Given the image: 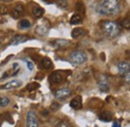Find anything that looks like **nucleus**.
Wrapping results in <instances>:
<instances>
[{"mask_svg": "<svg viewBox=\"0 0 130 127\" xmlns=\"http://www.w3.org/2000/svg\"><path fill=\"white\" fill-rule=\"evenodd\" d=\"M99 14L106 16H113L119 13L120 4L118 0H102L97 6Z\"/></svg>", "mask_w": 130, "mask_h": 127, "instance_id": "1", "label": "nucleus"}, {"mask_svg": "<svg viewBox=\"0 0 130 127\" xmlns=\"http://www.w3.org/2000/svg\"><path fill=\"white\" fill-rule=\"evenodd\" d=\"M101 30L105 34L106 37L108 38H115L120 34V26L115 22L110 20H104L100 24Z\"/></svg>", "mask_w": 130, "mask_h": 127, "instance_id": "2", "label": "nucleus"}, {"mask_svg": "<svg viewBox=\"0 0 130 127\" xmlns=\"http://www.w3.org/2000/svg\"><path fill=\"white\" fill-rule=\"evenodd\" d=\"M69 62L73 65H81L87 61V55L85 52L80 50H75L69 54Z\"/></svg>", "mask_w": 130, "mask_h": 127, "instance_id": "3", "label": "nucleus"}, {"mask_svg": "<svg viewBox=\"0 0 130 127\" xmlns=\"http://www.w3.org/2000/svg\"><path fill=\"white\" fill-rule=\"evenodd\" d=\"M25 127H39V122L37 115L35 112L29 111L26 114V122H25Z\"/></svg>", "mask_w": 130, "mask_h": 127, "instance_id": "4", "label": "nucleus"}, {"mask_svg": "<svg viewBox=\"0 0 130 127\" xmlns=\"http://www.w3.org/2000/svg\"><path fill=\"white\" fill-rule=\"evenodd\" d=\"M97 83L99 86V89L101 91H108L110 86H109V82H108V78L106 75L104 74H99L97 76Z\"/></svg>", "mask_w": 130, "mask_h": 127, "instance_id": "5", "label": "nucleus"}, {"mask_svg": "<svg viewBox=\"0 0 130 127\" xmlns=\"http://www.w3.org/2000/svg\"><path fill=\"white\" fill-rule=\"evenodd\" d=\"M71 92H72V90H71L70 88H67V87H65V88H61V89H58L57 91H55V93H54V97H55L57 100L62 101V100L66 99L68 96L70 95V94H71Z\"/></svg>", "mask_w": 130, "mask_h": 127, "instance_id": "6", "label": "nucleus"}, {"mask_svg": "<svg viewBox=\"0 0 130 127\" xmlns=\"http://www.w3.org/2000/svg\"><path fill=\"white\" fill-rule=\"evenodd\" d=\"M29 39V37L27 35H24V34H19L14 36L11 41L9 42V45H18V44H21V43H24L26 42L27 40Z\"/></svg>", "mask_w": 130, "mask_h": 127, "instance_id": "7", "label": "nucleus"}, {"mask_svg": "<svg viewBox=\"0 0 130 127\" xmlns=\"http://www.w3.org/2000/svg\"><path fill=\"white\" fill-rule=\"evenodd\" d=\"M117 69H118V73L121 76H124L126 73H128L130 70V64L126 61H121L117 64Z\"/></svg>", "mask_w": 130, "mask_h": 127, "instance_id": "8", "label": "nucleus"}, {"mask_svg": "<svg viewBox=\"0 0 130 127\" xmlns=\"http://www.w3.org/2000/svg\"><path fill=\"white\" fill-rule=\"evenodd\" d=\"M63 79L64 77L61 72H53L49 75V81L52 84H59L63 81Z\"/></svg>", "mask_w": 130, "mask_h": 127, "instance_id": "9", "label": "nucleus"}, {"mask_svg": "<svg viewBox=\"0 0 130 127\" xmlns=\"http://www.w3.org/2000/svg\"><path fill=\"white\" fill-rule=\"evenodd\" d=\"M22 85V82L19 81V80H12L8 83H5L3 85L0 86V89H5V90H8V89H15L18 88Z\"/></svg>", "mask_w": 130, "mask_h": 127, "instance_id": "10", "label": "nucleus"}, {"mask_svg": "<svg viewBox=\"0 0 130 127\" xmlns=\"http://www.w3.org/2000/svg\"><path fill=\"white\" fill-rule=\"evenodd\" d=\"M23 12H24V7H23V5L17 4V5H15V6L13 7V9H12V11H11V17L14 18V19H18L20 16L23 14Z\"/></svg>", "mask_w": 130, "mask_h": 127, "instance_id": "11", "label": "nucleus"}, {"mask_svg": "<svg viewBox=\"0 0 130 127\" xmlns=\"http://www.w3.org/2000/svg\"><path fill=\"white\" fill-rule=\"evenodd\" d=\"M70 43L71 42L69 40H66V39H56V40L51 42V45L54 48H63L70 45Z\"/></svg>", "mask_w": 130, "mask_h": 127, "instance_id": "12", "label": "nucleus"}, {"mask_svg": "<svg viewBox=\"0 0 130 127\" xmlns=\"http://www.w3.org/2000/svg\"><path fill=\"white\" fill-rule=\"evenodd\" d=\"M48 30H49V25L48 24H46L45 22H43L42 24L38 25V26L35 28L36 34H38L39 36H44V35H46L47 32H48Z\"/></svg>", "mask_w": 130, "mask_h": 127, "instance_id": "13", "label": "nucleus"}, {"mask_svg": "<svg viewBox=\"0 0 130 127\" xmlns=\"http://www.w3.org/2000/svg\"><path fill=\"white\" fill-rule=\"evenodd\" d=\"M70 106H71L73 109H75V110L81 109L82 108L81 96H76V97H74V98L70 101Z\"/></svg>", "mask_w": 130, "mask_h": 127, "instance_id": "14", "label": "nucleus"}, {"mask_svg": "<svg viewBox=\"0 0 130 127\" xmlns=\"http://www.w3.org/2000/svg\"><path fill=\"white\" fill-rule=\"evenodd\" d=\"M98 117H99V120H101V121H103V122H110V121L112 120L113 115H112V113L110 111L104 110V111H102L99 114Z\"/></svg>", "mask_w": 130, "mask_h": 127, "instance_id": "15", "label": "nucleus"}, {"mask_svg": "<svg viewBox=\"0 0 130 127\" xmlns=\"http://www.w3.org/2000/svg\"><path fill=\"white\" fill-rule=\"evenodd\" d=\"M85 34H86V30H85L84 28H82V27H77V28H74V29L72 30L71 36H72V38L77 39V38H79V37H82V36L85 35Z\"/></svg>", "mask_w": 130, "mask_h": 127, "instance_id": "16", "label": "nucleus"}, {"mask_svg": "<svg viewBox=\"0 0 130 127\" xmlns=\"http://www.w3.org/2000/svg\"><path fill=\"white\" fill-rule=\"evenodd\" d=\"M52 65H53L52 61L48 57H44V58H42L40 60V67L42 69H50L52 67Z\"/></svg>", "mask_w": 130, "mask_h": 127, "instance_id": "17", "label": "nucleus"}, {"mask_svg": "<svg viewBox=\"0 0 130 127\" xmlns=\"http://www.w3.org/2000/svg\"><path fill=\"white\" fill-rule=\"evenodd\" d=\"M32 14L36 18H40V17H42L44 15V9L42 7H40V6H35V7H33L32 9Z\"/></svg>", "mask_w": 130, "mask_h": 127, "instance_id": "18", "label": "nucleus"}, {"mask_svg": "<svg viewBox=\"0 0 130 127\" xmlns=\"http://www.w3.org/2000/svg\"><path fill=\"white\" fill-rule=\"evenodd\" d=\"M81 22H82V16L80 15V14L75 13V14H73V15L71 16V18H70V23H71L72 25L80 24Z\"/></svg>", "mask_w": 130, "mask_h": 127, "instance_id": "19", "label": "nucleus"}, {"mask_svg": "<svg viewBox=\"0 0 130 127\" xmlns=\"http://www.w3.org/2000/svg\"><path fill=\"white\" fill-rule=\"evenodd\" d=\"M9 103H10V99L8 97H6V96L0 97V107H2V108L7 107L9 105Z\"/></svg>", "mask_w": 130, "mask_h": 127, "instance_id": "20", "label": "nucleus"}, {"mask_svg": "<svg viewBox=\"0 0 130 127\" xmlns=\"http://www.w3.org/2000/svg\"><path fill=\"white\" fill-rule=\"evenodd\" d=\"M39 87H40V84L39 83H37V82H31V83H29L26 86V89L28 91H34V90H37Z\"/></svg>", "mask_w": 130, "mask_h": 127, "instance_id": "21", "label": "nucleus"}, {"mask_svg": "<svg viewBox=\"0 0 130 127\" xmlns=\"http://www.w3.org/2000/svg\"><path fill=\"white\" fill-rule=\"evenodd\" d=\"M76 10H77V14H79V12L81 13V14H84L85 13V7H84V5H83V3L82 2H77L76 3ZM80 14V15H81Z\"/></svg>", "mask_w": 130, "mask_h": 127, "instance_id": "22", "label": "nucleus"}, {"mask_svg": "<svg viewBox=\"0 0 130 127\" xmlns=\"http://www.w3.org/2000/svg\"><path fill=\"white\" fill-rule=\"evenodd\" d=\"M120 25H121L123 28H125V29H130V20H129V18L127 17V18H125V19L121 20Z\"/></svg>", "mask_w": 130, "mask_h": 127, "instance_id": "23", "label": "nucleus"}, {"mask_svg": "<svg viewBox=\"0 0 130 127\" xmlns=\"http://www.w3.org/2000/svg\"><path fill=\"white\" fill-rule=\"evenodd\" d=\"M56 5L59 8L65 9L68 6V2H67V0H56Z\"/></svg>", "mask_w": 130, "mask_h": 127, "instance_id": "24", "label": "nucleus"}, {"mask_svg": "<svg viewBox=\"0 0 130 127\" xmlns=\"http://www.w3.org/2000/svg\"><path fill=\"white\" fill-rule=\"evenodd\" d=\"M30 26H31V23H30L29 20H27V19H22V20L20 21V27H21V28H29Z\"/></svg>", "mask_w": 130, "mask_h": 127, "instance_id": "25", "label": "nucleus"}, {"mask_svg": "<svg viewBox=\"0 0 130 127\" xmlns=\"http://www.w3.org/2000/svg\"><path fill=\"white\" fill-rule=\"evenodd\" d=\"M56 127H72V125H71V123H70L69 121L63 120V121H60V122L57 124Z\"/></svg>", "mask_w": 130, "mask_h": 127, "instance_id": "26", "label": "nucleus"}, {"mask_svg": "<svg viewBox=\"0 0 130 127\" xmlns=\"http://www.w3.org/2000/svg\"><path fill=\"white\" fill-rule=\"evenodd\" d=\"M8 12V7L4 4H0V15H5Z\"/></svg>", "mask_w": 130, "mask_h": 127, "instance_id": "27", "label": "nucleus"}, {"mask_svg": "<svg viewBox=\"0 0 130 127\" xmlns=\"http://www.w3.org/2000/svg\"><path fill=\"white\" fill-rule=\"evenodd\" d=\"M59 107H60V104L57 103V102H53V103L50 105V109H51L53 112L57 111V110L59 109Z\"/></svg>", "mask_w": 130, "mask_h": 127, "instance_id": "28", "label": "nucleus"}, {"mask_svg": "<svg viewBox=\"0 0 130 127\" xmlns=\"http://www.w3.org/2000/svg\"><path fill=\"white\" fill-rule=\"evenodd\" d=\"M112 127H121V125H120V122H118V121H114Z\"/></svg>", "mask_w": 130, "mask_h": 127, "instance_id": "29", "label": "nucleus"}, {"mask_svg": "<svg viewBox=\"0 0 130 127\" xmlns=\"http://www.w3.org/2000/svg\"><path fill=\"white\" fill-rule=\"evenodd\" d=\"M27 66H28V68H29L30 70H33V65L31 62H27Z\"/></svg>", "mask_w": 130, "mask_h": 127, "instance_id": "30", "label": "nucleus"}, {"mask_svg": "<svg viewBox=\"0 0 130 127\" xmlns=\"http://www.w3.org/2000/svg\"><path fill=\"white\" fill-rule=\"evenodd\" d=\"M42 114H43V115H48V112H47V110H43Z\"/></svg>", "mask_w": 130, "mask_h": 127, "instance_id": "31", "label": "nucleus"}, {"mask_svg": "<svg viewBox=\"0 0 130 127\" xmlns=\"http://www.w3.org/2000/svg\"><path fill=\"white\" fill-rule=\"evenodd\" d=\"M2 1H5V2H9V1H11V0H2Z\"/></svg>", "mask_w": 130, "mask_h": 127, "instance_id": "32", "label": "nucleus"}, {"mask_svg": "<svg viewBox=\"0 0 130 127\" xmlns=\"http://www.w3.org/2000/svg\"><path fill=\"white\" fill-rule=\"evenodd\" d=\"M0 46H1V40H0Z\"/></svg>", "mask_w": 130, "mask_h": 127, "instance_id": "33", "label": "nucleus"}]
</instances>
